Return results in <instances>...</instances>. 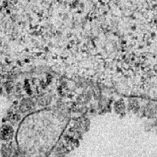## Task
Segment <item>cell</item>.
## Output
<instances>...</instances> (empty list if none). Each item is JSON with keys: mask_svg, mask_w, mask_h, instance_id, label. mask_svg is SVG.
<instances>
[{"mask_svg": "<svg viewBox=\"0 0 157 157\" xmlns=\"http://www.w3.org/2000/svg\"><path fill=\"white\" fill-rule=\"evenodd\" d=\"M11 129L7 128V127H3L0 130V137H2V139H9L10 137L12 135V130Z\"/></svg>", "mask_w": 157, "mask_h": 157, "instance_id": "1", "label": "cell"}]
</instances>
